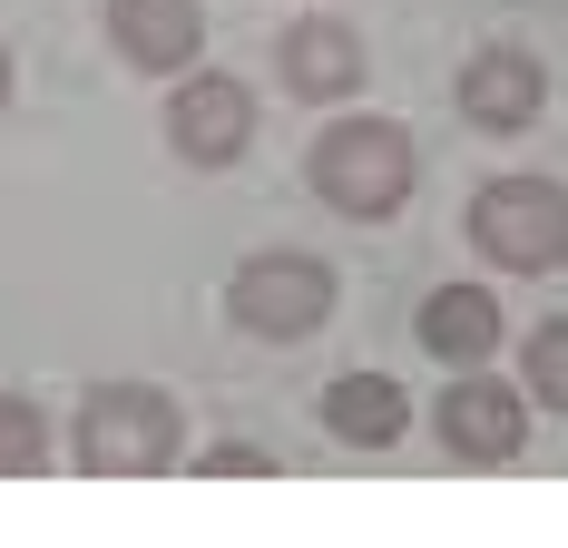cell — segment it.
<instances>
[{
  "label": "cell",
  "instance_id": "obj_1",
  "mask_svg": "<svg viewBox=\"0 0 568 548\" xmlns=\"http://www.w3.org/2000/svg\"><path fill=\"white\" fill-rule=\"evenodd\" d=\"M412 176H422V158H412V138H402L393 118H343V128H324V148H314V196L343 206V216H363V225L402 216Z\"/></svg>",
  "mask_w": 568,
  "mask_h": 548
},
{
  "label": "cell",
  "instance_id": "obj_10",
  "mask_svg": "<svg viewBox=\"0 0 568 548\" xmlns=\"http://www.w3.org/2000/svg\"><path fill=\"white\" fill-rule=\"evenodd\" d=\"M324 432H334L343 450H393V440L412 432V392L383 383V373H353V383L324 392Z\"/></svg>",
  "mask_w": 568,
  "mask_h": 548
},
{
  "label": "cell",
  "instance_id": "obj_3",
  "mask_svg": "<svg viewBox=\"0 0 568 548\" xmlns=\"http://www.w3.org/2000/svg\"><path fill=\"white\" fill-rule=\"evenodd\" d=\"M176 460V402L148 383H109L89 392V412H79V470H99V480H148V470H168Z\"/></svg>",
  "mask_w": 568,
  "mask_h": 548
},
{
  "label": "cell",
  "instance_id": "obj_8",
  "mask_svg": "<svg viewBox=\"0 0 568 548\" xmlns=\"http://www.w3.org/2000/svg\"><path fill=\"white\" fill-rule=\"evenodd\" d=\"M109 30L138 69H186L206 40V10L196 0H109Z\"/></svg>",
  "mask_w": 568,
  "mask_h": 548
},
{
  "label": "cell",
  "instance_id": "obj_7",
  "mask_svg": "<svg viewBox=\"0 0 568 548\" xmlns=\"http://www.w3.org/2000/svg\"><path fill=\"white\" fill-rule=\"evenodd\" d=\"M275 69H284L294 99H353V89H363V40H353L343 20H294Z\"/></svg>",
  "mask_w": 568,
  "mask_h": 548
},
{
  "label": "cell",
  "instance_id": "obj_9",
  "mask_svg": "<svg viewBox=\"0 0 568 548\" xmlns=\"http://www.w3.org/2000/svg\"><path fill=\"white\" fill-rule=\"evenodd\" d=\"M539 59H519V50H480L470 69H460V118L470 128H529L539 118Z\"/></svg>",
  "mask_w": 568,
  "mask_h": 548
},
{
  "label": "cell",
  "instance_id": "obj_4",
  "mask_svg": "<svg viewBox=\"0 0 568 548\" xmlns=\"http://www.w3.org/2000/svg\"><path fill=\"white\" fill-rule=\"evenodd\" d=\"M226 314L245 333H265V343H304V333L334 314V274L314 265V255H255V265H235Z\"/></svg>",
  "mask_w": 568,
  "mask_h": 548
},
{
  "label": "cell",
  "instance_id": "obj_2",
  "mask_svg": "<svg viewBox=\"0 0 568 548\" xmlns=\"http://www.w3.org/2000/svg\"><path fill=\"white\" fill-rule=\"evenodd\" d=\"M470 245L500 274H559L568 265V186L549 176H500L470 196Z\"/></svg>",
  "mask_w": 568,
  "mask_h": 548
},
{
  "label": "cell",
  "instance_id": "obj_6",
  "mask_svg": "<svg viewBox=\"0 0 568 548\" xmlns=\"http://www.w3.org/2000/svg\"><path fill=\"white\" fill-rule=\"evenodd\" d=\"M442 440H452L460 460H519V440H529V392L510 383H452L442 392Z\"/></svg>",
  "mask_w": 568,
  "mask_h": 548
},
{
  "label": "cell",
  "instance_id": "obj_5",
  "mask_svg": "<svg viewBox=\"0 0 568 548\" xmlns=\"http://www.w3.org/2000/svg\"><path fill=\"white\" fill-rule=\"evenodd\" d=\"M245 138H255V89H245V79H186L168 99V148L186 166L245 158Z\"/></svg>",
  "mask_w": 568,
  "mask_h": 548
},
{
  "label": "cell",
  "instance_id": "obj_15",
  "mask_svg": "<svg viewBox=\"0 0 568 548\" xmlns=\"http://www.w3.org/2000/svg\"><path fill=\"white\" fill-rule=\"evenodd\" d=\"M0 99H10V50H0Z\"/></svg>",
  "mask_w": 568,
  "mask_h": 548
},
{
  "label": "cell",
  "instance_id": "obj_14",
  "mask_svg": "<svg viewBox=\"0 0 568 548\" xmlns=\"http://www.w3.org/2000/svg\"><path fill=\"white\" fill-rule=\"evenodd\" d=\"M206 470H216V480H245V470H275V460H265V450H245V440H226Z\"/></svg>",
  "mask_w": 568,
  "mask_h": 548
},
{
  "label": "cell",
  "instance_id": "obj_12",
  "mask_svg": "<svg viewBox=\"0 0 568 548\" xmlns=\"http://www.w3.org/2000/svg\"><path fill=\"white\" fill-rule=\"evenodd\" d=\"M40 450H50L40 412H30L20 392H0V480H10V470H40Z\"/></svg>",
  "mask_w": 568,
  "mask_h": 548
},
{
  "label": "cell",
  "instance_id": "obj_13",
  "mask_svg": "<svg viewBox=\"0 0 568 548\" xmlns=\"http://www.w3.org/2000/svg\"><path fill=\"white\" fill-rule=\"evenodd\" d=\"M529 392H539L549 412H568V324H539V333H529Z\"/></svg>",
  "mask_w": 568,
  "mask_h": 548
},
{
  "label": "cell",
  "instance_id": "obj_11",
  "mask_svg": "<svg viewBox=\"0 0 568 548\" xmlns=\"http://www.w3.org/2000/svg\"><path fill=\"white\" fill-rule=\"evenodd\" d=\"M422 343H432L442 363H480V353L500 343V304H490L480 284H442V294L422 304Z\"/></svg>",
  "mask_w": 568,
  "mask_h": 548
}]
</instances>
